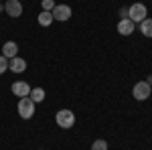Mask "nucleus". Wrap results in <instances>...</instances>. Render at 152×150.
Returning a JSON list of instances; mask_svg holds the SVG:
<instances>
[{"label":"nucleus","mask_w":152,"mask_h":150,"mask_svg":"<svg viewBox=\"0 0 152 150\" xmlns=\"http://www.w3.org/2000/svg\"><path fill=\"white\" fill-rule=\"evenodd\" d=\"M35 105H37V104L31 100V95L20 97V102H18V116H20L23 120L33 118V116H35Z\"/></svg>","instance_id":"nucleus-1"},{"label":"nucleus","mask_w":152,"mask_h":150,"mask_svg":"<svg viewBox=\"0 0 152 150\" xmlns=\"http://www.w3.org/2000/svg\"><path fill=\"white\" fill-rule=\"evenodd\" d=\"M55 122H57L59 128L69 130V128H73V124H75V114H73L71 110H59L57 116H55Z\"/></svg>","instance_id":"nucleus-2"},{"label":"nucleus","mask_w":152,"mask_h":150,"mask_svg":"<svg viewBox=\"0 0 152 150\" xmlns=\"http://www.w3.org/2000/svg\"><path fill=\"white\" fill-rule=\"evenodd\" d=\"M150 85L146 83V81H138L136 85H134V89H132V95H134V100H138V102H144V100H148L150 97Z\"/></svg>","instance_id":"nucleus-3"},{"label":"nucleus","mask_w":152,"mask_h":150,"mask_svg":"<svg viewBox=\"0 0 152 150\" xmlns=\"http://www.w3.org/2000/svg\"><path fill=\"white\" fill-rule=\"evenodd\" d=\"M146 14H148V10H146V6L142 2H136V4L130 6V20L132 23H142L144 18H148Z\"/></svg>","instance_id":"nucleus-4"},{"label":"nucleus","mask_w":152,"mask_h":150,"mask_svg":"<svg viewBox=\"0 0 152 150\" xmlns=\"http://www.w3.org/2000/svg\"><path fill=\"white\" fill-rule=\"evenodd\" d=\"M51 14H53L55 20L65 23V20H69V18H71V6H67V4H55V8L51 10Z\"/></svg>","instance_id":"nucleus-5"},{"label":"nucleus","mask_w":152,"mask_h":150,"mask_svg":"<svg viewBox=\"0 0 152 150\" xmlns=\"http://www.w3.org/2000/svg\"><path fill=\"white\" fill-rule=\"evenodd\" d=\"M4 10H6V14H8V16L18 18V16L23 14V4H20L18 0H8V2L4 4Z\"/></svg>","instance_id":"nucleus-6"},{"label":"nucleus","mask_w":152,"mask_h":150,"mask_svg":"<svg viewBox=\"0 0 152 150\" xmlns=\"http://www.w3.org/2000/svg\"><path fill=\"white\" fill-rule=\"evenodd\" d=\"M10 89L16 97H26V95H31V85H28L26 81H14Z\"/></svg>","instance_id":"nucleus-7"},{"label":"nucleus","mask_w":152,"mask_h":150,"mask_svg":"<svg viewBox=\"0 0 152 150\" xmlns=\"http://www.w3.org/2000/svg\"><path fill=\"white\" fill-rule=\"evenodd\" d=\"M134 29H136V23H132L130 18H122L120 23H118V33L124 37H128L134 33Z\"/></svg>","instance_id":"nucleus-8"},{"label":"nucleus","mask_w":152,"mask_h":150,"mask_svg":"<svg viewBox=\"0 0 152 150\" xmlns=\"http://www.w3.org/2000/svg\"><path fill=\"white\" fill-rule=\"evenodd\" d=\"M8 69H10L12 73H23V71L26 69V61L16 55V57L8 59Z\"/></svg>","instance_id":"nucleus-9"},{"label":"nucleus","mask_w":152,"mask_h":150,"mask_svg":"<svg viewBox=\"0 0 152 150\" xmlns=\"http://www.w3.org/2000/svg\"><path fill=\"white\" fill-rule=\"evenodd\" d=\"M2 55L6 59H12L18 55V45L14 43V41H6L4 45H2Z\"/></svg>","instance_id":"nucleus-10"},{"label":"nucleus","mask_w":152,"mask_h":150,"mask_svg":"<svg viewBox=\"0 0 152 150\" xmlns=\"http://www.w3.org/2000/svg\"><path fill=\"white\" fill-rule=\"evenodd\" d=\"M37 20H39V24H41V26H51L55 18H53V14H51L49 10H43L39 16H37Z\"/></svg>","instance_id":"nucleus-11"},{"label":"nucleus","mask_w":152,"mask_h":150,"mask_svg":"<svg viewBox=\"0 0 152 150\" xmlns=\"http://www.w3.org/2000/svg\"><path fill=\"white\" fill-rule=\"evenodd\" d=\"M140 31L144 37H148V39H152V18H144L140 23Z\"/></svg>","instance_id":"nucleus-12"},{"label":"nucleus","mask_w":152,"mask_h":150,"mask_svg":"<svg viewBox=\"0 0 152 150\" xmlns=\"http://www.w3.org/2000/svg\"><path fill=\"white\" fill-rule=\"evenodd\" d=\"M31 100L39 104V102H43L45 100V89L43 87H35V89H31Z\"/></svg>","instance_id":"nucleus-13"},{"label":"nucleus","mask_w":152,"mask_h":150,"mask_svg":"<svg viewBox=\"0 0 152 150\" xmlns=\"http://www.w3.org/2000/svg\"><path fill=\"white\" fill-rule=\"evenodd\" d=\"M91 150H107V142L105 140H95L91 144Z\"/></svg>","instance_id":"nucleus-14"},{"label":"nucleus","mask_w":152,"mask_h":150,"mask_svg":"<svg viewBox=\"0 0 152 150\" xmlns=\"http://www.w3.org/2000/svg\"><path fill=\"white\" fill-rule=\"evenodd\" d=\"M6 69H8V59L4 57V55H0V75H2Z\"/></svg>","instance_id":"nucleus-15"},{"label":"nucleus","mask_w":152,"mask_h":150,"mask_svg":"<svg viewBox=\"0 0 152 150\" xmlns=\"http://www.w3.org/2000/svg\"><path fill=\"white\" fill-rule=\"evenodd\" d=\"M55 8V0H43V10H53Z\"/></svg>","instance_id":"nucleus-16"},{"label":"nucleus","mask_w":152,"mask_h":150,"mask_svg":"<svg viewBox=\"0 0 152 150\" xmlns=\"http://www.w3.org/2000/svg\"><path fill=\"white\" fill-rule=\"evenodd\" d=\"M120 14H122V18H130V6H124V8H120Z\"/></svg>","instance_id":"nucleus-17"},{"label":"nucleus","mask_w":152,"mask_h":150,"mask_svg":"<svg viewBox=\"0 0 152 150\" xmlns=\"http://www.w3.org/2000/svg\"><path fill=\"white\" fill-rule=\"evenodd\" d=\"M146 83H148V85H152V75L148 77V81H146Z\"/></svg>","instance_id":"nucleus-18"},{"label":"nucleus","mask_w":152,"mask_h":150,"mask_svg":"<svg viewBox=\"0 0 152 150\" xmlns=\"http://www.w3.org/2000/svg\"><path fill=\"white\" fill-rule=\"evenodd\" d=\"M2 10H4V6H2V4H0V12H2Z\"/></svg>","instance_id":"nucleus-19"},{"label":"nucleus","mask_w":152,"mask_h":150,"mask_svg":"<svg viewBox=\"0 0 152 150\" xmlns=\"http://www.w3.org/2000/svg\"><path fill=\"white\" fill-rule=\"evenodd\" d=\"M150 89H152V85H150Z\"/></svg>","instance_id":"nucleus-20"}]
</instances>
